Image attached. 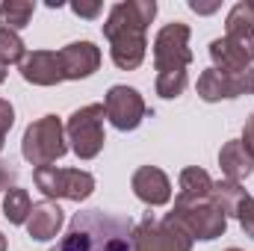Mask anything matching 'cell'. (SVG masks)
<instances>
[{
  "instance_id": "29",
  "label": "cell",
  "mask_w": 254,
  "mask_h": 251,
  "mask_svg": "<svg viewBox=\"0 0 254 251\" xmlns=\"http://www.w3.org/2000/svg\"><path fill=\"white\" fill-rule=\"evenodd\" d=\"M6 80V65H0V83Z\"/></svg>"
},
{
  "instance_id": "4",
  "label": "cell",
  "mask_w": 254,
  "mask_h": 251,
  "mask_svg": "<svg viewBox=\"0 0 254 251\" xmlns=\"http://www.w3.org/2000/svg\"><path fill=\"white\" fill-rule=\"evenodd\" d=\"M68 154V139H65V125L60 116H42L36 122H30L21 139V157L42 169L51 166L57 160H63Z\"/></svg>"
},
{
  "instance_id": "2",
  "label": "cell",
  "mask_w": 254,
  "mask_h": 251,
  "mask_svg": "<svg viewBox=\"0 0 254 251\" xmlns=\"http://www.w3.org/2000/svg\"><path fill=\"white\" fill-rule=\"evenodd\" d=\"M133 219L107 210H80L51 251H133Z\"/></svg>"
},
{
  "instance_id": "9",
  "label": "cell",
  "mask_w": 254,
  "mask_h": 251,
  "mask_svg": "<svg viewBox=\"0 0 254 251\" xmlns=\"http://www.w3.org/2000/svg\"><path fill=\"white\" fill-rule=\"evenodd\" d=\"M104 110H107V122L116 127V130H136L142 125V119L148 116V107H145V98L139 95V89L133 86H110V92L104 95Z\"/></svg>"
},
{
  "instance_id": "24",
  "label": "cell",
  "mask_w": 254,
  "mask_h": 251,
  "mask_svg": "<svg viewBox=\"0 0 254 251\" xmlns=\"http://www.w3.org/2000/svg\"><path fill=\"white\" fill-rule=\"evenodd\" d=\"M18 181V169H12V163L0 160V192H9Z\"/></svg>"
},
{
  "instance_id": "21",
  "label": "cell",
  "mask_w": 254,
  "mask_h": 251,
  "mask_svg": "<svg viewBox=\"0 0 254 251\" xmlns=\"http://www.w3.org/2000/svg\"><path fill=\"white\" fill-rule=\"evenodd\" d=\"M30 210H33V201H30V192L27 189L12 187L3 195V216L9 219V225H27Z\"/></svg>"
},
{
  "instance_id": "19",
  "label": "cell",
  "mask_w": 254,
  "mask_h": 251,
  "mask_svg": "<svg viewBox=\"0 0 254 251\" xmlns=\"http://www.w3.org/2000/svg\"><path fill=\"white\" fill-rule=\"evenodd\" d=\"M33 12H36V3L33 0H3L0 3V30L21 33L30 24Z\"/></svg>"
},
{
  "instance_id": "14",
  "label": "cell",
  "mask_w": 254,
  "mask_h": 251,
  "mask_svg": "<svg viewBox=\"0 0 254 251\" xmlns=\"http://www.w3.org/2000/svg\"><path fill=\"white\" fill-rule=\"evenodd\" d=\"M18 71L33 86H57L65 80L63 65H60V51H27Z\"/></svg>"
},
{
  "instance_id": "17",
  "label": "cell",
  "mask_w": 254,
  "mask_h": 251,
  "mask_svg": "<svg viewBox=\"0 0 254 251\" xmlns=\"http://www.w3.org/2000/svg\"><path fill=\"white\" fill-rule=\"evenodd\" d=\"M210 60H213V68L222 71V74H243V71L252 68V63H249L225 36L210 42Z\"/></svg>"
},
{
  "instance_id": "5",
  "label": "cell",
  "mask_w": 254,
  "mask_h": 251,
  "mask_svg": "<svg viewBox=\"0 0 254 251\" xmlns=\"http://www.w3.org/2000/svg\"><path fill=\"white\" fill-rule=\"evenodd\" d=\"M104 119H107V110L104 104H86L80 110H74L65 122V139H68V148L80 157V160H95L101 151H104Z\"/></svg>"
},
{
  "instance_id": "16",
  "label": "cell",
  "mask_w": 254,
  "mask_h": 251,
  "mask_svg": "<svg viewBox=\"0 0 254 251\" xmlns=\"http://www.w3.org/2000/svg\"><path fill=\"white\" fill-rule=\"evenodd\" d=\"M219 169H222L225 181L243 184V181L254 172V160H252V154L243 148L240 139H231V142H225L222 151H219Z\"/></svg>"
},
{
  "instance_id": "26",
  "label": "cell",
  "mask_w": 254,
  "mask_h": 251,
  "mask_svg": "<svg viewBox=\"0 0 254 251\" xmlns=\"http://www.w3.org/2000/svg\"><path fill=\"white\" fill-rule=\"evenodd\" d=\"M101 3H71V12L80 15V18H98L101 15Z\"/></svg>"
},
{
  "instance_id": "8",
  "label": "cell",
  "mask_w": 254,
  "mask_h": 251,
  "mask_svg": "<svg viewBox=\"0 0 254 251\" xmlns=\"http://www.w3.org/2000/svg\"><path fill=\"white\" fill-rule=\"evenodd\" d=\"M36 187L45 192L51 201H86L95 192V175L83 169H57V166H42L33 169Z\"/></svg>"
},
{
  "instance_id": "27",
  "label": "cell",
  "mask_w": 254,
  "mask_h": 251,
  "mask_svg": "<svg viewBox=\"0 0 254 251\" xmlns=\"http://www.w3.org/2000/svg\"><path fill=\"white\" fill-rule=\"evenodd\" d=\"M240 142H243V148L252 154V160H254V113L249 116V119H246V127H243V139H240Z\"/></svg>"
},
{
  "instance_id": "1",
  "label": "cell",
  "mask_w": 254,
  "mask_h": 251,
  "mask_svg": "<svg viewBox=\"0 0 254 251\" xmlns=\"http://www.w3.org/2000/svg\"><path fill=\"white\" fill-rule=\"evenodd\" d=\"M157 18L154 0H122L110 9L104 21V39L110 42V57L122 71H136L145 63L148 39L145 30Z\"/></svg>"
},
{
  "instance_id": "15",
  "label": "cell",
  "mask_w": 254,
  "mask_h": 251,
  "mask_svg": "<svg viewBox=\"0 0 254 251\" xmlns=\"http://www.w3.org/2000/svg\"><path fill=\"white\" fill-rule=\"evenodd\" d=\"M63 222H65V213L63 207L51 198L33 204L30 210V219H27V234L36 240V243H51L54 237H60L63 231Z\"/></svg>"
},
{
  "instance_id": "13",
  "label": "cell",
  "mask_w": 254,
  "mask_h": 251,
  "mask_svg": "<svg viewBox=\"0 0 254 251\" xmlns=\"http://www.w3.org/2000/svg\"><path fill=\"white\" fill-rule=\"evenodd\" d=\"M65 80H86L101 68V48L95 42H71L60 51Z\"/></svg>"
},
{
  "instance_id": "32",
  "label": "cell",
  "mask_w": 254,
  "mask_h": 251,
  "mask_svg": "<svg viewBox=\"0 0 254 251\" xmlns=\"http://www.w3.org/2000/svg\"><path fill=\"white\" fill-rule=\"evenodd\" d=\"M252 95H254V89H252Z\"/></svg>"
},
{
  "instance_id": "31",
  "label": "cell",
  "mask_w": 254,
  "mask_h": 251,
  "mask_svg": "<svg viewBox=\"0 0 254 251\" xmlns=\"http://www.w3.org/2000/svg\"><path fill=\"white\" fill-rule=\"evenodd\" d=\"M225 251H243V249H225Z\"/></svg>"
},
{
  "instance_id": "12",
  "label": "cell",
  "mask_w": 254,
  "mask_h": 251,
  "mask_svg": "<svg viewBox=\"0 0 254 251\" xmlns=\"http://www.w3.org/2000/svg\"><path fill=\"white\" fill-rule=\"evenodd\" d=\"M130 189L148 207H166L172 201V181L157 166H139L130 178Z\"/></svg>"
},
{
  "instance_id": "20",
  "label": "cell",
  "mask_w": 254,
  "mask_h": 251,
  "mask_svg": "<svg viewBox=\"0 0 254 251\" xmlns=\"http://www.w3.org/2000/svg\"><path fill=\"white\" fill-rule=\"evenodd\" d=\"M178 187H181L178 189V198H210V192H213V178H210L204 169L190 166V169L181 172Z\"/></svg>"
},
{
  "instance_id": "25",
  "label": "cell",
  "mask_w": 254,
  "mask_h": 251,
  "mask_svg": "<svg viewBox=\"0 0 254 251\" xmlns=\"http://www.w3.org/2000/svg\"><path fill=\"white\" fill-rule=\"evenodd\" d=\"M12 125H15V107L0 98V133H9Z\"/></svg>"
},
{
  "instance_id": "18",
  "label": "cell",
  "mask_w": 254,
  "mask_h": 251,
  "mask_svg": "<svg viewBox=\"0 0 254 251\" xmlns=\"http://www.w3.org/2000/svg\"><path fill=\"white\" fill-rule=\"evenodd\" d=\"M210 198L216 201V207L225 213V216H240V210H243V204L252 198L246 189H243V184H234V181H213V192H210Z\"/></svg>"
},
{
  "instance_id": "23",
  "label": "cell",
  "mask_w": 254,
  "mask_h": 251,
  "mask_svg": "<svg viewBox=\"0 0 254 251\" xmlns=\"http://www.w3.org/2000/svg\"><path fill=\"white\" fill-rule=\"evenodd\" d=\"M240 228H243V234L246 237H252L254 240V198H249L246 204H243V210H240Z\"/></svg>"
},
{
  "instance_id": "7",
  "label": "cell",
  "mask_w": 254,
  "mask_h": 251,
  "mask_svg": "<svg viewBox=\"0 0 254 251\" xmlns=\"http://www.w3.org/2000/svg\"><path fill=\"white\" fill-rule=\"evenodd\" d=\"M172 216L190 231L192 240L210 243L228 231V216L216 207L213 198H175Z\"/></svg>"
},
{
  "instance_id": "30",
  "label": "cell",
  "mask_w": 254,
  "mask_h": 251,
  "mask_svg": "<svg viewBox=\"0 0 254 251\" xmlns=\"http://www.w3.org/2000/svg\"><path fill=\"white\" fill-rule=\"evenodd\" d=\"M0 251H6V237L0 234Z\"/></svg>"
},
{
  "instance_id": "3",
  "label": "cell",
  "mask_w": 254,
  "mask_h": 251,
  "mask_svg": "<svg viewBox=\"0 0 254 251\" xmlns=\"http://www.w3.org/2000/svg\"><path fill=\"white\" fill-rule=\"evenodd\" d=\"M154 68H157V80L154 89L160 98L175 101L187 92V68L192 63L190 51V27L184 21H172L166 27H160V33L154 36Z\"/></svg>"
},
{
  "instance_id": "10",
  "label": "cell",
  "mask_w": 254,
  "mask_h": 251,
  "mask_svg": "<svg viewBox=\"0 0 254 251\" xmlns=\"http://www.w3.org/2000/svg\"><path fill=\"white\" fill-rule=\"evenodd\" d=\"M254 89V71H243V74H222L216 68H207L201 71L198 83H195V92L201 101L207 104H219V101H234V98H243V95H252Z\"/></svg>"
},
{
  "instance_id": "22",
  "label": "cell",
  "mask_w": 254,
  "mask_h": 251,
  "mask_svg": "<svg viewBox=\"0 0 254 251\" xmlns=\"http://www.w3.org/2000/svg\"><path fill=\"white\" fill-rule=\"evenodd\" d=\"M27 57V48H24V39L12 30H0V65H21Z\"/></svg>"
},
{
  "instance_id": "28",
  "label": "cell",
  "mask_w": 254,
  "mask_h": 251,
  "mask_svg": "<svg viewBox=\"0 0 254 251\" xmlns=\"http://www.w3.org/2000/svg\"><path fill=\"white\" fill-rule=\"evenodd\" d=\"M190 9H192V12H216L219 6H216V3H213V6H201L198 0H190Z\"/></svg>"
},
{
  "instance_id": "6",
  "label": "cell",
  "mask_w": 254,
  "mask_h": 251,
  "mask_svg": "<svg viewBox=\"0 0 254 251\" xmlns=\"http://www.w3.org/2000/svg\"><path fill=\"white\" fill-rule=\"evenodd\" d=\"M133 251H192L190 231L169 213L163 219H154L151 213L133 228Z\"/></svg>"
},
{
  "instance_id": "11",
  "label": "cell",
  "mask_w": 254,
  "mask_h": 251,
  "mask_svg": "<svg viewBox=\"0 0 254 251\" xmlns=\"http://www.w3.org/2000/svg\"><path fill=\"white\" fill-rule=\"evenodd\" d=\"M225 39L254 63V0H240L225 18Z\"/></svg>"
}]
</instances>
